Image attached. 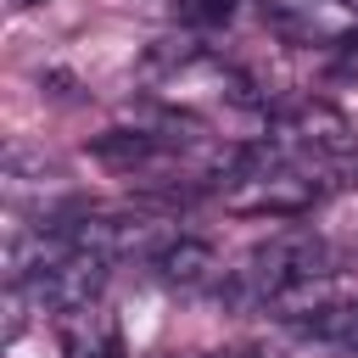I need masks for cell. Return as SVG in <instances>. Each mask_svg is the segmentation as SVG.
Instances as JSON below:
<instances>
[{
  "label": "cell",
  "mask_w": 358,
  "mask_h": 358,
  "mask_svg": "<svg viewBox=\"0 0 358 358\" xmlns=\"http://www.w3.org/2000/svg\"><path fill=\"white\" fill-rule=\"evenodd\" d=\"M336 274V257H330V241L313 235V229H280L268 241H257L246 252V263L229 274V285L218 296H229L235 308H268L280 291L291 285H308V280H330Z\"/></svg>",
  "instance_id": "cell-1"
},
{
  "label": "cell",
  "mask_w": 358,
  "mask_h": 358,
  "mask_svg": "<svg viewBox=\"0 0 358 358\" xmlns=\"http://www.w3.org/2000/svg\"><path fill=\"white\" fill-rule=\"evenodd\" d=\"M106 280H112V257H101V252H67L50 268H39L28 285H11V291H22V302L34 313L67 319L78 308H95L101 291H106Z\"/></svg>",
  "instance_id": "cell-2"
},
{
  "label": "cell",
  "mask_w": 358,
  "mask_h": 358,
  "mask_svg": "<svg viewBox=\"0 0 358 358\" xmlns=\"http://www.w3.org/2000/svg\"><path fill=\"white\" fill-rule=\"evenodd\" d=\"M67 229V241L78 252H101V257H157L173 235L162 218H145V213H78V218H56Z\"/></svg>",
  "instance_id": "cell-3"
},
{
  "label": "cell",
  "mask_w": 358,
  "mask_h": 358,
  "mask_svg": "<svg viewBox=\"0 0 358 358\" xmlns=\"http://www.w3.org/2000/svg\"><path fill=\"white\" fill-rule=\"evenodd\" d=\"M268 123H274L268 140H280L291 157H330L336 162V157H347L358 145L347 112H336L330 101H291V106L268 112Z\"/></svg>",
  "instance_id": "cell-4"
},
{
  "label": "cell",
  "mask_w": 358,
  "mask_h": 358,
  "mask_svg": "<svg viewBox=\"0 0 358 358\" xmlns=\"http://www.w3.org/2000/svg\"><path fill=\"white\" fill-rule=\"evenodd\" d=\"M224 196H229V207H241V213L296 218V213H308V207L324 196V179H313L296 157H285V162H274V168H263V173H252V179H241V185H229Z\"/></svg>",
  "instance_id": "cell-5"
},
{
  "label": "cell",
  "mask_w": 358,
  "mask_h": 358,
  "mask_svg": "<svg viewBox=\"0 0 358 358\" xmlns=\"http://www.w3.org/2000/svg\"><path fill=\"white\" fill-rule=\"evenodd\" d=\"M145 268H151V280L157 285H168V291H224L229 285V268H224V257L207 246V241H196V235H173L157 257H145Z\"/></svg>",
  "instance_id": "cell-6"
},
{
  "label": "cell",
  "mask_w": 358,
  "mask_h": 358,
  "mask_svg": "<svg viewBox=\"0 0 358 358\" xmlns=\"http://www.w3.org/2000/svg\"><path fill=\"white\" fill-rule=\"evenodd\" d=\"M263 17H268L280 34H291V39H319V45H330V50H341V45L358 34L341 0H263Z\"/></svg>",
  "instance_id": "cell-7"
},
{
  "label": "cell",
  "mask_w": 358,
  "mask_h": 358,
  "mask_svg": "<svg viewBox=\"0 0 358 358\" xmlns=\"http://www.w3.org/2000/svg\"><path fill=\"white\" fill-rule=\"evenodd\" d=\"M62 352L67 358H129L123 347V324L95 302V308H78L62 319Z\"/></svg>",
  "instance_id": "cell-8"
},
{
  "label": "cell",
  "mask_w": 358,
  "mask_h": 358,
  "mask_svg": "<svg viewBox=\"0 0 358 358\" xmlns=\"http://www.w3.org/2000/svg\"><path fill=\"white\" fill-rule=\"evenodd\" d=\"M302 341H313V347H336V352H358V296H347V302H324V308H313L308 319H296L291 324Z\"/></svg>",
  "instance_id": "cell-9"
},
{
  "label": "cell",
  "mask_w": 358,
  "mask_h": 358,
  "mask_svg": "<svg viewBox=\"0 0 358 358\" xmlns=\"http://www.w3.org/2000/svg\"><path fill=\"white\" fill-rule=\"evenodd\" d=\"M101 162H112V168H123V173H134V168H145V162H157L162 151H173V145H162L151 129H106V134H95V145H90Z\"/></svg>",
  "instance_id": "cell-10"
},
{
  "label": "cell",
  "mask_w": 358,
  "mask_h": 358,
  "mask_svg": "<svg viewBox=\"0 0 358 358\" xmlns=\"http://www.w3.org/2000/svg\"><path fill=\"white\" fill-rule=\"evenodd\" d=\"M173 6H179V17L190 28H218V22L235 17V0H173Z\"/></svg>",
  "instance_id": "cell-11"
},
{
  "label": "cell",
  "mask_w": 358,
  "mask_h": 358,
  "mask_svg": "<svg viewBox=\"0 0 358 358\" xmlns=\"http://www.w3.org/2000/svg\"><path fill=\"white\" fill-rule=\"evenodd\" d=\"M336 185H358V145L347 157H336Z\"/></svg>",
  "instance_id": "cell-12"
},
{
  "label": "cell",
  "mask_w": 358,
  "mask_h": 358,
  "mask_svg": "<svg viewBox=\"0 0 358 358\" xmlns=\"http://www.w3.org/2000/svg\"><path fill=\"white\" fill-rule=\"evenodd\" d=\"M229 358H274V352H268V347H235Z\"/></svg>",
  "instance_id": "cell-13"
},
{
  "label": "cell",
  "mask_w": 358,
  "mask_h": 358,
  "mask_svg": "<svg viewBox=\"0 0 358 358\" xmlns=\"http://www.w3.org/2000/svg\"><path fill=\"white\" fill-rule=\"evenodd\" d=\"M34 6H45V0H6V11H34Z\"/></svg>",
  "instance_id": "cell-14"
},
{
  "label": "cell",
  "mask_w": 358,
  "mask_h": 358,
  "mask_svg": "<svg viewBox=\"0 0 358 358\" xmlns=\"http://www.w3.org/2000/svg\"><path fill=\"white\" fill-rule=\"evenodd\" d=\"M185 358H229V352H185Z\"/></svg>",
  "instance_id": "cell-15"
}]
</instances>
